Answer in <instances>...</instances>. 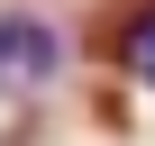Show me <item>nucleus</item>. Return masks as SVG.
I'll return each mask as SVG.
<instances>
[{
    "instance_id": "nucleus-2",
    "label": "nucleus",
    "mask_w": 155,
    "mask_h": 146,
    "mask_svg": "<svg viewBox=\"0 0 155 146\" xmlns=\"http://www.w3.org/2000/svg\"><path fill=\"white\" fill-rule=\"evenodd\" d=\"M110 64L128 82H155V0H119L110 18Z\"/></svg>"
},
{
    "instance_id": "nucleus-1",
    "label": "nucleus",
    "mask_w": 155,
    "mask_h": 146,
    "mask_svg": "<svg viewBox=\"0 0 155 146\" xmlns=\"http://www.w3.org/2000/svg\"><path fill=\"white\" fill-rule=\"evenodd\" d=\"M64 73V28L37 9H0V101H37Z\"/></svg>"
}]
</instances>
